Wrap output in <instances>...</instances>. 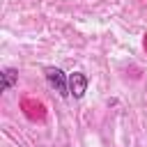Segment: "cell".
<instances>
[{"mask_svg":"<svg viewBox=\"0 0 147 147\" xmlns=\"http://www.w3.org/2000/svg\"><path fill=\"white\" fill-rule=\"evenodd\" d=\"M44 74H46V80L55 87V92H57L62 99H67V96H69V76H67L62 69H57V67H46Z\"/></svg>","mask_w":147,"mask_h":147,"instance_id":"obj_1","label":"cell"},{"mask_svg":"<svg viewBox=\"0 0 147 147\" xmlns=\"http://www.w3.org/2000/svg\"><path fill=\"white\" fill-rule=\"evenodd\" d=\"M87 85H90V80H87V76H85L83 71L69 74V94H71L74 99H83L85 92H87Z\"/></svg>","mask_w":147,"mask_h":147,"instance_id":"obj_2","label":"cell"},{"mask_svg":"<svg viewBox=\"0 0 147 147\" xmlns=\"http://www.w3.org/2000/svg\"><path fill=\"white\" fill-rule=\"evenodd\" d=\"M2 83H0V92H7L9 87H14L16 83H18V71L16 69H11V67H7V69H2Z\"/></svg>","mask_w":147,"mask_h":147,"instance_id":"obj_3","label":"cell"}]
</instances>
